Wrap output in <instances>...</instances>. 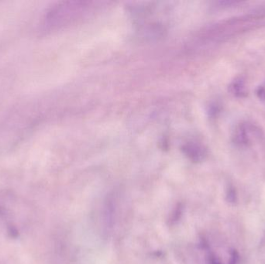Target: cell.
I'll return each instance as SVG.
<instances>
[{
	"label": "cell",
	"instance_id": "obj_1",
	"mask_svg": "<svg viewBox=\"0 0 265 264\" xmlns=\"http://www.w3.org/2000/svg\"><path fill=\"white\" fill-rule=\"evenodd\" d=\"M265 24V14H253L229 19L218 24L212 25L202 31L199 38L202 41H222L223 39L230 38L236 34L258 27Z\"/></svg>",
	"mask_w": 265,
	"mask_h": 264
},
{
	"label": "cell",
	"instance_id": "obj_10",
	"mask_svg": "<svg viewBox=\"0 0 265 264\" xmlns=\"http://www.w3.org/2000/svg\"><path fill=\"white\" fill-rule=\"evenodd\" d=\"M256 95L260 101L265 103V87L264 86H259L256 90Z\"/></svg>",
	"mask_w": 265,
	"mask_h": 264
},
{
	"label": "cell",
	"instance_id": "obj_9",
	"mask_svg": "<svg viewBox=\"0 0 265 264\" xmlns=\"http://www.w3.org/2000/svg\"><path fill=\"white\" fill-rule=\"evenodd\" d=\"M221 109V105L219 104V103H213L212 106H210L209 113H210L211 116H216L220 113Z\"/></svg>",
	"mask_w": 265,
	"mask_h": 264
},
{
	"label": "cell",
	"instance_id": "obj_2",
	"mask_svg": "<svg viewBox=\"0 0 265 264\" xmlns=\"http://www.w3.org/2000/svg\"><path fill=\"white\" fill-rule=\"evenodd\" d=\"M102 3L87 1L63 2L51 9L47 14V25L57 27L81 21L101 9Z\"/></svg>",
	"mask_w": 265,
	"mask_h": 264
},
{
	"label": "cell",
	"instance_id": "obj_5",
	"mask_svg": "<svg viewBox=\"0 0 265 264\" xmlns=\"http://www.w3.org/2000/svg\"><path fill=\"white\" fill-rule=\"evenodd\" d=\"M184 150L189 158L195 162L203 161L207 156V150L203 145L200 143H188Z\"/></svg>",
	"mask_w": 265,
	"mask_h": 264
},
{
	"label": "cell",
	"instance_id": "obj_11",
	"mask_svg": "<svg viewBox=\"0 0 265 264\" xmlns=\"http://www.w3.org/2000/svg\"><path fill=\"white\" fill-rule=\"evenodd\" d=\"M208 264H223L218 256L214 253H210L208 256Z\"/></svg>",
	"mask_w": 265,
	"mask_h": 264
},
{
	"label": "cell",
	"instance_id": "obj_8",
	"mask_svg": "<svg viewBox=\"0 0 265 264\" xmlns=\"http://www.w3.org/2000/svg\"><path fill=\"white\" fill-rule=\"evenodd\" d=\"M241 4V2H238V1H220L217 3V5L221 8H229V7H236Z\"/></svg>",
	"mask_w": 265,
	"mask_h": 264
},
{
	"label": "cell",
	"instance_id": "obj_3",
	"mask_svg": "<svg viewBox=\"0 0 265 264\" xmlns=\"http://www.w3.org/2000/svg\"><path fill=\"white\" fill-rule=\"evenodd\" d=\"M263 136V132L257 125L250 122H241L235 126L232 141L239 148H248Z\"/></svg>",
	"mask_w": 265,
	"mask_h": 264
},
{
	"label": "cell",
	"instance_id": "obj_6",
	"mask_svg": "<svg viewBox=\"0 0 265 264\" xmlns=\"http://www.w3.org/2000/svg\"><path fill=\"white\" fill-rule=\"evenodd\" d=\"M226 200L229 204L235 205L238 201V195L236 188L233 185H229L226 188Z\"/></svg>",
	"mask_w": 265,
	"mask_h": 264
},
{
	"label": "cell",
	"instance_id": "obj_4",
	"mask_svg": "<svg viewBox=\"0 0 265 264\" xmlns=\"http://www.w3.org/2000/svg\"><path fill=\"white\" fill-rule=\"evenodd\" d=\"M228 90L233 97L237 99H243L248 96L247 82L242 76L235 77L229 84Z\"/></svg>",
	"mask_w": 265,
	"mask_h": 264
},
{
	"label": "cell",
	"instance_id": "obj_7",
	"mask_svg": "<svg viewBox=\"0 0 265 264\" xmlns=\"http://www.w3.org/2000/svg\"><path fill=\"white\" fill-rule=\"evenodd\" d=\"M240 262V254L238 251L235 249H232L230 253V259L228 264H239Z\"/></svg>",
	"mask_w": 265,
	"mask_h": 264
}]
</instances>
